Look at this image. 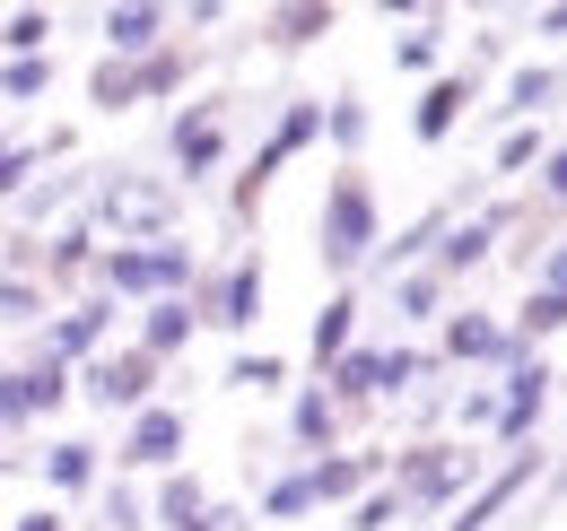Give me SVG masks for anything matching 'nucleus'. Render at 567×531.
Here are the masks:
<instances>
[{
  "instance_id": "1",
  "label": "nucleus",
  "mask_w": 567,
  "mask_h": 531,
  "mask_svg": "<svg viewBox=\"0 0 567 531\" xmlns=\"http://www.w3.org/2000/svg\"><path fill=\"white\" fill-rule=\"evenodd\" d=\"M481 470H489V454H472V445H454V436H411V445L384 454V488L402 497L411 523H445V514L481 488Z\"/></svg>"
},
{
  "instance_id": "2",
  "label": "nucleus",
  "mask_w": 567,
  "mask_h": 531,
  "mask_svg": "<svg viewBox=\"0 0 567 531\" xmlns=\"http://www.w3.org/2000/svg\"><path fill=\"white\" fill-rule=\"evenodd\" d=\"M375 244H384V200H375V184L358 166H332L323 209H315V262H323V279L358 288L367 262H375Z\"/></svg>"
},
{
  "instance_id": "3",
  "label": "nucleus",
  "mask_w": 567,
  "mask_h": 531,
  "mask_svg": "<svg viewBox=\"0 0 567 531\" xmlns=\"http://www.w3.org/2000/svg\"><path fill=\"white\" fill-rule=\"evenodd\" d=\"M96 236L114 244H157V236H184V192L166 175H132V166H96L87 209H79Z\"/></svg>"
},
{
  "instance_id": "4",
  "label": "nucleus",
  "mask_w": 567,
  "mask_h": 531,
  "mask_svg": "<svg viewBox=\"0 0 567 531\" xmlns=\"http://www.w3.org/2000/svg\"><path fill=\"white\" fill-rule=\"evenodd\" d=\"M193 279H202V253H193L184 236H157V244H105L96 270H87V288L114 296V305H166V296H193Z\"/></svg>"
},
{
  "instance_id": "5",
  "label": "nucleus",
  "mask_w": 567,
  "mask_h": 531,
  "mask_svg": "<svg viewBox=\"0 0 567 531\" xmlns=\"http://www.w3.org/2000/svg\"><path fill=\"white\" fill-rule=\"evenodd\" d=\"M315 139H323V96H288L280 114H271V132H262V148L236 166V184H227V218L254 227V218H262V192L280 184V166H288V157H306Z\"/></svg>"
},
{
  "instance_id": "6",
  "label": "nucleus",
  "mask_w": 567,
  "mask_h": 531,
  "mask_svg": "<svg viewBox=\"0 0 567 531\" xmlns=\"http://www.w3.org/2000/svg\"><path fill=\"white\" fill-rule=\"evenodd\" d=\"M193 323L202 332H254L262 323V253H236V262H202V279H193Z\"/></svg>"
},
{
  "instance_id": "7",
  "label": "nucleus",
  "mask_w": 567,
  "mask_h": 531,
  "mask_svg": "<svg viewBox=\"0 0 567 531\" xmlns=\"http://www.w3.org/2000/svg\"><path fill=\"white\" fill-rule=\"evenodd\" d=\"M166 157H175V192H202L218 166H227V96H193V105H175V123H166Z\"/></svg>"
},
{
  "instance_id": "8",
  "label": "nucleus",
  "mask_w": 567,
  "mask_h": 531,
  "mask_svg": "<svg viewBox=\"0 0 567 531\" xmlns=\"http://www.w3.org/2000/svg\"><path fill=\"white\" fill-rule=\"evenodd\" d=\"M157 375H166V366H157V357H141V348L123 340V348L87 357V366L71 375V400L105 409V418H132V409H148V400H157Z\"/></svg>"
},
{
  "instance_id": "9",
  "label": "nucleus",
  "mask_w": 567,
  "mask_h": 531,
  "mask_svg": "<svg viewBox=\"0 0 567 531\" xmlns=\"http://www.w3.org/2000/svg\"><path fill=\"white\" fill-rule=\"evenodd\" d=\"M436 366H454V375H506L524 348L506 340V314H489V305H454L445 323H436V348H427Z\"/></svg>"
},
{
  "instance_id": "10",
  "label": "nucleus",
  "mask_w": 567,
  "mask_h": 531,
  "mask_svg": "<svg viewBox=\"0 0 567 531\" xmlns=\"http://www.w3.org/2000/svg\"><path fill=\"white\" fill-rule=\"evenodd\" d=\"M550 393H559V375H550L542 357H515V366L497 375V427H489L497 454H524V445L542 436V418H550Z\"/></svg>"
},
{
  "instance_id": "11",
  "label": "nucleus",
  "mask_w": 567,
  "mask_h": 531,
  "mask_svg": "<svg viewBox=\"0 0 567 531\" xmlns=\"http://www.w3.org/2000/svg\"><path fill=\"white\" fill-rule=\"evenodd\" d=\"M533 488H542V445H533V454L489 462V470H481V488H472V497H463V506H454L436 531H497L515 506H524V497H533Z\"/></svg>"
},
{
  "instance_id": "12",
  "label": "nucleus",
  "mask_w": 567,
  "mask_h": 531,
  "mask_svg": "<svg viewBox=\"0 0 567 531\" xmlns=\"http://www.w3.org/2000/svg\"><path fill=\"white\" fill-rule=\"evenodd\" d=\"M114 314H123V305L87 288V296H71V305H53V314H44L35 348H44V357H62V366L79 375L87 357H105V348H114Z\"/></svg>"
},
{
  "instance_id": "13",
  "label": "nucleus",
  "mask_w": 567,
  "mask_h": 531,
  "mask_svg": "<svg viewBox=\"0 0 567 531\" xmlns=\"http://www.w3.org/2000/svg\"><path fill=\"white\" fill-rule=\"evenodd\" d=\"M184 445H193V418H184V400H148L123 418V445H114V462L123 470H184Z\"/></svg>"
},
{
  "instance_id": "14",
  "label": "nucleus",
  "mask_w": 567,
  "mask_h": 531,
  "mask_svg": "<svg viewBox=\"0 0 567 531\" xmlns=\"http://www.w3.org/2000/svg\"><path fill=\"white\" fill-rule=\"evenodd\" d=\"M472 105H481V79H472V70H436L420 87V105H411V139H420V148H445V139L463 132Z\"/></svg>"
},
{
  "instance_id": "15",
  "label": "nucleus",
  "mask_w": 567,
  "mask_h": 531,
  "mask_svg": "<svg viewBox=\"0 0 567 531\" xmlns=\"http://www.w3.org/2000/svg\"><path fill=\"white\" fill-rule=\"evenodd\" d=\"M306 479H315V514H323V506H358L367 488H384V445H341V454H315V462H306Z\"/></svg>"
},
{
  "instance_id": "16",
  "label": "nucleus",
  "mask_w": 567,
  "mask_h": 531,
  "mask_svg": "<svg viewBox=\"0 0 567 531\" xmlns=\"http://www.w3.org/2000/svg\"><path fill=\"white\" fill-rule=\"evenodd\" d=\"M87 184H96V166H62V175H35L9 209H18V227H27V236H53L62 218L87 209Z\"/></svg>"
},
{
  "instance_id": "17",
  "label": "nucleus",
  "mask_w": 567,
  "mask_h": 531,
  "mask_svg": "<svg viewBox=\"0 0 567 531\" xmlns=\"http://www.w3.org/2000/svg\"><path fill=\"white\" fill-rule=\"evenodd\" d=\"M96 253H105V236L87 227V218H62L53 236H44V296H87V270H96Z\"/></svg>"
},
{
  "instance_id": "18",
  "label": "nucleus",
  "mask_w": 567,
  "mask_h": 531,
  "mask_svg": "<svg viewBox=\"0 0 567 531\" xmlns=\"http://www.w3.org/2000/svg\"><path fill=\"white\" fill-rule=\"evenodd\" d=\"M166 27H175V18H166L157 0H105V9H96V35H105V62H148V53L166 44Z\"/></svg>"
},
{
  "instance_id": "19",
  "label": "nucleus",
  "mask_w": 567,
  "mask_h": 531,
  "mask_svg": "<svg viewBox=\"0 0 567 531\" xmlns=\"http://www.w3.org/2000/svg\"><path fill=\"white\" fill-rule=\"evenodd\" d=\"M559 105H567V70L559 62H515V70H506V96H497L489 114L515 132V123H550Z\"/></svg>"
},
{
  "instance_id": "20",
  "label": "nucleus",
  "mask_w": 567,
  "mask_h": 531,
  "mask_svg": "<svg viewBox=\"0 0 567 531\" xmlns=\"http://www.w3.org/2000/svg\"><path fill=\"white\" fill-rule=\"evenodd\" d=\"M315 384L332 393V409H341V418H367V409L384 400V340H358L350 357H332Z\"/></svg>"
},
{
  "instance_id": "21",
  "label": "nucleus",
  "mask_w": 567,
  "mask_h": 531,
  "mask_svg": "<svg viewBox=\"0 0 567 531\" xmlns=\"http://www.w3.org/2000/svg\"><path fill=\"white\" fill-rule=\"evenodd\" d=\"M384 314H393V332H427V323L454 314V288L420 262V270H402V279H384Z\"/></svg>"
},
{
  "instance_id": "22",
  "label": "nucleus",
  "mask_w": 567,
  "mask_h": 531,
  "mask_svg": "<svg viewBox=\"0 0 567 531\" xmlns=\"http://www.w3.org/2000/svg\"><path fill=\"white\" fill-rule=\"evenodd\" d=\"M445 227H454V200H436V209H420V218H411V227H393V236H384V244H375V279H402V270H420L427 253H436V236H445Z\"/></svg>"
},
{
  "instance_id": "23",
  "label": "nucleus",
  "mask_w": 567,
  "mask_h": 531,
  "mask_svg": "<svg viewBox=\"0 0 567 531\" xmlns=\"http://www.w3.org/2000/svg\"><path fill=\"white\" fill-rule=\"evenodd\" d=\"M341 427H350V418L332 409L323 384H297V393H288V445H297L306 462H315V454H341Z\"/></svg>"
},
{
  "instance_id": "24",
  "label": "nucleus",
  "mask_w": 567,
  "mask_h": 531,
  "mask_svg": "<svg viewBox=\"0 0 567 531\" xmlns=\"http://www.w3.org/2000/svg\"><path fill=\"white\" fill-rule=\"evenodd\" d=\"M193 340H202V323H193V305H184V296L141 305V323H132V348H141V357H157V366H175Z\"/></svg>"
},
{
  "instance_id": "25",
  "label": "nucleus",
  "mask_w": 567,
  "mask_h": 531,
  "mask_svg": "<svg viewBox=\"0 0 567 531\" xmlns=\"http://www.w3.org/2000/svg\"><path fill=\"white\" fill-rule=\"evenodd\" d=\"M332 27H341L332 0H280V9H262V44H271V53H306V44H323Z\"/></svg>"
},
{
  "instance_id": "26",
  "label": "nucleus",
  "mask_w": 567,
  "mask_h": 531,
  "mask_svg": "<svg viewBox=\"0 0 567 531\" xmlns=\"http://www.w3.org/2000/svg\"><path fill=\"white\" fill-rule=\"evenodd\" d=\"M489 262H497V236L481 227V218H454V227L436 236V253H427V270H436L445 288H463L472 270H489Z\"/></svg>"
},
{
  "instance_id": "27",
  "label": "nucleus",
  "mask_w": 567,
  "mask_h": 531,
  "mask_svg": "<svg viewBox=\"0 0 567 531\" xmlns=\"http://www.w3.org/2000/svg\"><path fill=\"white\" fill-rule=\"evenodd\" d=\"M193 70H202V53H193L184 35H166L148 62H132V96H141V105H166V96H184V79H193Z\"/></svg>"
},
{
  "instance_id": "28",
  "label": "nucleus",
  "mask_w": 567,
  "mask_h": 531,
  "mask_svg": "<svg viewBox=\"0 0 567 531\" xmlns=\"http://www.w3.org/2000/svg\"><path fill=\"white\" fill-rule=\"evenodd\" d=\"M44 488H53V497H87V488H105V454H96L87 436H53V445H44Z\"/></svg>"
},
{
  "instance_id": "29",
  "label": "nucleus",
  "mask_w": 567,
  "mask_h": 531,
  "mask_svg": "<svg viewBox=\"0 0 567 531\" xmlns=\"http://www.w3.org/2000/svg\"><path fill=\"white\" fill-rule=\"evenodd\" d=\"M358 314H367V305H358V288H332V296H323V314H315V332H306L315 375H323L332 357H350V348H358Z\"/></svg>"
},
{
  "instance_id": "30",
  "label": "nucleus",
  "mask_w": 567,
  "mask_h": 531,
  "mask_svg": "<svg viewBox=\"0 0 567 531\" xmlns=\"http://www.w3.org/2000/svg\"><path fill=\"white\" fill-rule=\"evenodd\" d=\"M202 514H210V488L193 470H166L148 488V531H184V523H202Z\"/></svg>"
},
{
  "instance_id": "31",
  "label": "nucleus",
  "mask_w": 567,
  "mask_h": 531,
  "mask_svg": "<svg viewBox=\"0 0 567 531\" xmlns=\"http://www.w3.org/2000/svg\"><path fill=\"white\" fill-rule=\"evenodd\" d=\"M567 332V296H550V288H524V305L506 314V340L524 348V357H542V340Z\"/></svg>"
},
{
  "instance_id": "32",
  "label": "nucleus",
  "mask_w": 567,
  "mask_h": 531,
  "mask_svg": "<svg viewBox=\"0 0 567 531\" xmlns=\"http://www.w3.org/2000/svg\"><path fill=\"white\" fill-rule=\"evenodd\" d=\"M445 35H454V27H445V9H427L420 27H402V35H393V70H411V79H436V70H445Z\"/></svg>"
},
{
  "instance_id": "33",
  "label": "nucleus",
  "mask_w": 567,
  "mask_h": 531,
  "mask_svg": "<svg viewBox=\"0 0 567 531\" xmlns=\"http://www.w3.org/2000/svg\"><path fill=\"white\" fill-rule=\"evenodd\" d=\"M323 139H332V157H341V166H358V148L375 139V114H367V96H358V87L323 96Z\"/></svg>"
},
{
  "instance_id": "34",
  "label": "nucleus",
  "mask_w": 567,
  "mask_h": 531,
  "mask_svg": "<svg viewBox=\"0 0 567 531\" xmlns=\"http://www.w3.org/2000/svg\"><path fill=\"white\" fill-rule=\"evenodd\" d=\"M315 514V479H306V462H288L262 479V523H306Z\"/></svg>"
},
{
  "instance_id": "35",
  "label": "nucleus",
  "mask_w": 567,
  "mask_h": 531,
  "mask_svg": "<svg viewBox=\"0 0 567 531\" xmlns=\"http://www.w3.org/2000/svg\"><path fill=\"white\" fill-rule=\"evenodd\" d=\"M53 53V9H9L0 18V62H35Z\"/></svg>"
},
{
  "instance_id": "36",
  "label": "nucleus",
  "mask_w": 567,
  "mask_h": 531,
  "mask_svg": "<svg viewBox=\"0 0 567 531\" xmlns=\"http://www.w3.org/2000/svg\"><path fill=\"white\" fill-rule=\"evenodd\" d=\"M44 314H53L44 279H9L0 270V332H44Z\"/></svg>"
},
{
  "instance_id": "37",
  "label": "nucleus",
  "mask_w": 567,
  "mask_h": 531,
  "mask_svg": "<svg viewBox=\"0 0 567 531\" xmlns=\"http://www.w3.org/2000/svg\"><path fill=\"white\" fill-rule=\"evenodd\" d=\"M542 157H550V123H515V132H497L489 175H533Z\"/></svg>"
},
{
  "instance_id": "38",
  "label": "nucleus",
  "mask_w": 567,
  "mask_h": 531,
  "mask_svg": "<svg viewBox=\"0 0 567 531\" xmlns=\"http://www.w3.org/2000/svg\"><path fill=\"white\" fill-rule=\"evenodd\" d=\"M280 384H288V357H280V348H245V357H227V393H254V400H262V393H280Z\"/></svg>"
},
{
  "instance_id": "39",
  "label": "nucleus",
  "mask_w": 567,
  "mask_h": 531,
  "mask_svg": "<svg viewBox=\"0 0 567 531\" xmlns=\"http://www.w3.org/2000/svg\"><path fill=\"white\" fill-rule=\"evenodd\" d=\"M524 209H533V227H542V218H567V139H550V157L533 166V200H524Z\"/></svg>"
},
{
  "instance_id": "40",
  "label": "nucleus",
  "mask_w": 567,
  "mask_h": 531,
  "mask_svg": "<svg viewBox=\"0 0 567 531\" xmlns=\"http://www.w3.org/2000/svg\"><path fill=\"white\" fill-rule=\"evenodd\" d=\"M18 366H27V393H35V418H53V409L71 400V366H62V357H44V348H27Z\"/></svg>"
},
{
  "instance_id": "41",
  "label": "nucleus",
  "mask_w": 567,
  "mask_h": 531,
  "mask_svg": "<svg viewBox=\"0 0 567 531\" xmlns=\"http://www.w3.org/2000/svg\"><path fill=\"white\" fill-rule=\"evenodd\" d=\"M87 105H96V114H132V105H141V96H132V62H105V53H96V62H87Z\"/></svg>"
},
{
  "instance_id": "42",
  "label": "nucleus",
  "mask_w": 567,
  "mask_h": 531,
  "mask_svg": "<svg viewBox=\"0 0 567 531\" xmlns=\"http://www.w3.org/2000/svg\"><path fill=\"white\" fill-rule=\"evenodd\" d=\"M96 531H148V497H141V479H105Z\"/></svg>"
},
{
  "instance_id": "43",
  "label": "nucleus",
  "mask_w": 567,
  "mask_h": 531,
  "mask_svg": "<svg viewBox=\"0 0 567 531\" xmlns=\"http://www.w3.org/2000/svg\"><path fill=\"white\" fill-rule=\"evenodd\" d=\"M497 427V384H454V445Z\"/></svg>"
},
{
  "instance_id": "44",
  "label": "nucleus",
  "mask_w": 567,
  "mask_h": 531,
  "mask_svg": "<svg viewBox=\"0 0 567 531\" xmlns=\"http://www.w3.org/2000/svg\"><path fill=\"white\" fill-rule=\"evenodd\" d=\"M411 514H402V497L393 488H367L358 506H341V531H402Z\"/></svg>"
},
{
  "instance_id": "45",
  "label": "nucleus",
  "mask_w": 567,
  "mask_h": 531,
  "mask_svg": "<svg viewBox=\"0 0 567 531\" xmlns=\"http://www.w3.org/2000/svg\"><path fill=\"white\" fill-rule=\"evenodd\" d=\"M35 175H44V157H35V139H9V132H0V209H9V200L27 192Z\"/></svg>"
},
{
  "instance_id": "46",
  "label": "nucleus",
  "mask_w": 567,
  "mask_h": 531,
  "mask_svg": "<svg viewBox=\"0 0 567 531\" xmlns=\"http://www.w3.org/2000/svg\"><path fill=\"white\" fill-rule=\"evenodd\" d=\"M35 427V393H27V366H0V445Z\"/></svg>"
},
{
  "instance_id": "47",
  "label": "nucleus",
  "mask_w": 567,
  "mask_h": 531,
  "mask_svg": "<svg viewBox=\"0 0 567 531\" xmlns=\"http://www.w3.org/2000/svg\"><path fill=\"white\" fill-rule=\"evenodd\" d=\"M44 87H53V53H35V62H0V96H9V105H35Z\"/></svg>"
},
{
  "instance_id": "48",
  "label": "nucleus",
  "mask_w": 567,
  "mask_h": 531,
  "mask_svg": "<svg viewBox=\"0 0 567 531\" xmlns=\"http://www.w3.org/2000/svg\"><path fill=\"white\" fill-rule=\"evenodd\" d=\"M0 270H9V279H35V270H44V236H27V227L0 236Z\"/></svg>"
},
{
  "instance_id": "49",
  "label": "nucleus",
  "mask_w": 567,
  "mask_h": 531,
  "mask_svg": "<svg viewBox=\"0 0 567 531\" xmlns=\"http://www.w3.org/2000/svg\"><path fill=\"white\" fill-rule=\"evenodd\" d=\"M524 288H550V296H567V236H550L542 244V262H533V279Z\"/></svg>"
},
{
  "instance_id": "50",
  "label": "nucleus",
  "mask_w": 567,
  "mask_h": 531,
  "mask_svg": "<svg viewBox=\"0 0 567 531\" xmlns=\"http://www.w3.org/2000/svg\"><path fill=\"white\" fill-rule=\"evenodd\" d=\"M454 418V384H427V393H411V427H445Z\"/></svg>"
},
{
  "instance_id": "51",
  "label": "nucleus",
  "mask_w": 567,
  "mask_h": 531,
  "mask_svg": "<svg viewBox=\"0 0 567 531\" xmlns=\"http://www.w3.org/2000/svg\"><path fill=\"white\" fill-rule=\"evenodd\" d=\"M533 44H567V0H542V9H533Z\"/></svg>"
},
{
  "instance_id": "52",
  "label": "nucleus",
  "mask_w": 567,
  "mask_h": 531,
  "mask_svg": "<svg viewBox=\"0 0 567 531\" xmlns=\"http://www.w3.org/2000/svg\"><path fill=\"white\" fill-rule=\"evenodd\" d=\"M506 62V35H472V79H481V70H497Z\"/></svg>"
},
{
  "instance_id": "53",
  "label": "nucleus",
  "mask_w": 567,
  "mask_h": 531,
  "mask_svg": "<svg viewBox=\"0 0 567 531\" xmlns=\"http://www.w3.org/2000/svg\"><path fill=\"white\" fill-rule=\"evenodd\" d=\"M9 531H71V514H62V506H35V514H18Z\"/></svg>"
},
{
  "instance_id": "54",
  "label": "nucleus",
  "mask_w": 567,
  "mask_h": 531,
  "mask_svg": "<svg viewBox=\"0 0 567 531\" xmlns=\"http://www.w3.org/2000/svg\"><path fill=\"white\" fill-rule=\"evenodd\" d=\"M9 470H18V454H9V445H0V479H9Z\"/></svg>"
},
{
  "instance_id": "55",
  "label": "nucleus",
  "mask_w": 567,
  "mask_h": 531,
  "mask_svg": "<svg viewBox=\"0 0 567 531\" xmlns=\"http://www.w3.org/2000/svg\"><path fill=\"white\" fill-rule=\"evenodd\" d=\"M184 531H218V523H210V514H202V523H184Z\"/></svg>"
},
{
  "instance_id": "56",
  "label": "nucleus",
  "mask_w": 567,
  "mask_h": 531,
  "mask_svg": "<svg viewBox=\"0 0 567 531\" xmlns=\"http://www.w3.org/2000/svg\"><path fill=\"white\" fill-rule=\"evenodd\" d=\"M0 218H9V209H0Z\"/></svg>"
}]
</instances>
